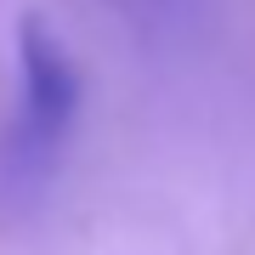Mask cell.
I'll use <instances>...</instances> for the list:
<instances>
[{"mask_svg": "<svg viewBox=\"0 0 255 255\" xmlns=\"http://www.w3.org/2000/svg\"><path fill=\"white\" fill-rule=\"evenodd\" d=\"M17 68H23V108L0 147V187L11 193V204H28L51 182L63 142L80 119V68L68 46L51 34V23L34 11L17 23Z\"/></svg>", "mask_w": 255, "mask_h": 255, "instance_id": "6da1fadb", "label": "cell"}]
</instances>
